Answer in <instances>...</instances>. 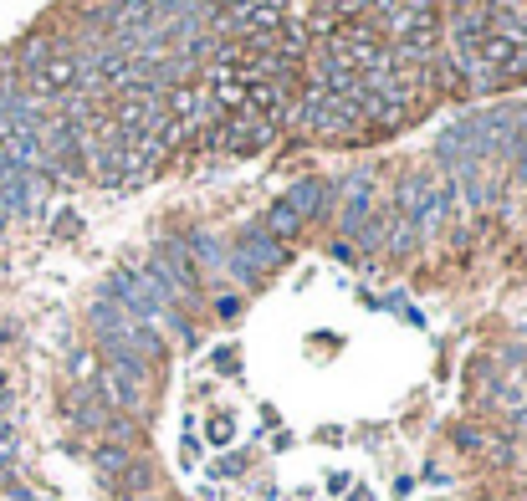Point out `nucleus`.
<instances>
[{
	"mask_svg": "<svg viewBox=\"0 0 527 501\" xmlns=\"http://www.w3.org/2000/svg\"><path fill=\"white\" fill-rule=\"evenodd\" d=\"M47 57H52V41H47V36H31L26 47H21V72L31 77V72H36L41 62H47Z\"/></svg>",
	"mask_w": 527,
	"mask_h": 501,
	"instance_id": "nucleus-16",
	"label": "nucleus"
},
{
	"mask_svg": "<svg viewBox=\"0 0 527 501\" xmlns=\"http://www.w3.org/2000/svg\"><path fill=\"white\" fill-rule=\"evenodd\" d=\"M118 481H123V496H134V491H144V486H149L154 476H149V466H139V461H134V466H128V471H123Z\"/></svg>",
	"mask_w": 527,
	"mask_h": 501,
	"instance_id": "nucleus-17",
	"label": "nucleus"
},
{
	"mask_svg": "<svg viewBox=\"0 0 527 501\" xmlns=\"http://www.w3.org/2000/svg\"><path fill=\"white\" fill-rule=\"evenodd\" d=\"M231 430H236V425H231L226 415H215V420L205 425V440H210V445H226V440H231Z\"/></svg>",
	"mask_w": 527,
	"mask_h": 501,
	"instance_id": "nucleus-19",
	"label": "nucleus"
},
{
	"mask_svg": "<svg viewBox=\"0 0 527 501\" xmlns=\"http://www.w3.org/2000/svg\"><path fill=\"white\" fill-rule=\"evenodd\" d=\"M333 195H343V210H338V225L348 236L359 231V225L374 215V174L369 169H359L354 179H343V185H328Z\"/></svg>",
	"mask_w": 527,
	"mask_h": 501,
	"instance_id": "nucleus-5",
	"label": "nucleus"
},
{
	"mask_svg": "<svg viewBox=\"0 0 527 501\" xmlns=\"http://www.w3.org/2000/svg\"><path fill=\"white\" fill-rule=\"evenodd\" d=\"M16 450H21V440H16V430L0 420V466H11L16 461Z\"/></svg>",
	"mask_w": 527,
	"mask_h": 501,
	"instance_id": "nucleus-18",
	"label": "nucleus"
},
{
	"mask_svg": "<svg viewBox=\"0 0 527 501\" xmlns=\"http://www.w3.org/2000/svg\"><path fill=\"white\" fill-rule=\"evenodd\" d=\"M415 246H420V236H415V225H410L405 215H394V210H389V231H384V251H389V256H410Z\"/></svg>",
	"mask_w": 527,
	"mask_h": 501,
	"instance_id": "nucleus-13",
	"label": "nucleus"
},
{
	"mask_svg": "<svg viewBox=\"0 0 527 501\" xmlns=\"http://www.w3.org/2000/svg\"><path fill=\"white\" fill-rule=\"evenodd\" d=\"M11 404V384H6V374H0V409Z\"/></svg>",
	"mask_w": 527,
	"mask_h": 501,
	"instance_id": "nucleus-25",
	"label": "nucleus"
},
{
	"mask_svg": "<svg viewBox=\"0 0 527 501\" xmlns=\"http://www.w3.org/2000/svg\"><path fill=\"white\" fill-rule=\"evenodd\" d=\"M302 225H307V220H302L287 200H277V205L267 210V220H261V231H267L272 241H287V236H297V231H302Z\"/></svg>",
	"mask_w": 527,
	"mask_h": 501,
	"instance_id": "nucleus-12",
	"label": "nucleus"
},
{
	"mask_svg": "<svg viewBox=\"0 0 527 501\" xmlns=\"http://www.w3.org/2000/svg\"><path fill=\"white\" fill-rule=\"evenodd\" d=\"M446 185H441V179H435V174H405L400 179V185H394V200H389V210L394 215H405V220H415L435 195H441Z\"/></svg>",
	"mask_w": 527,
	"mask_h": 501,
	"instance_id": "nucleus-9",
	"label": "nucleus"
},
{
	"mask_svg": "<svg viewBox=\"0 0 527 501\" xmlns=\"http://www.w3.org/2000/svg\"><path fill=\"white\" fill-rule=\"evenodd\" d=\"M77 231H82V220H77L72 210H62V215H57V236H77Z\"/></svg>",
	"mask_w": 527,
	"mask_h": 501,
	"instance_id": "nucleus-22",
	"label": "nucleus"
},
{
	"mask_svg": "<svg viewBox=\"0 0 527 501\" xmlns=\"http://www.w3.org/2000/svg\"><path fill=\"white\" fill-rule=\"evenodd\" d=\"M517 338H522V348H527V323H517Z\"/></svg>",
	"mask_w": 527,
	"mask_h": 501,
	"instance_id": "nucleus-27",
	"label": "nucleus"
},
{
	"mask_svg": "<svg viewBox=\"0 0 527 501\" xmlns=\"http://www.w3.org/2000/svg\"><path fill=\"white\" fill-rule=\"evenodd\" d=\"M180 455H185V466H195V461H200V440H195V435H185V445H180Z\"/></svg>",
	"mask_w": 527,
	"mask_h": 501,
	"instance_id": "nucleus-23",
	"label": "nucleus"
},
{
	"mask_svg": "<svg viewBox=\"0 0 527 501\" xmlns=\"http://www.w3.org/2000/svg\"><path fill=\"white\" fill-rule=\"evenodd\" d=\"M67 415H72V425H82V430H108L113 409H108V399L98 394V384H72V389H67Z\"/></svg>",
	"mask_w": 527,
	"mask_h": 501,
	"instance_id": "nucleus-8",
	"label": "nucleus"
},
{
	"mask_svg": "<svg viewBox=\"0 0 527 501\" xmlns=\"http://www.w3.org/2000/svg\"><path fill=\"white\" fill-rule=\"evenodd\" d=\"M67 369H72V384H98V369H103V358H98V348H77Z\"/></svg>",
	"mask_w": 527,
	"mask_h": 501,
	"instance_id": "nucleus-15",
	"label": "nucleus"
},
{
	"mask_svg": "<svg viewBox=\"0 0 527 501\" xmlns=\"http://www.w3.org/2000/svg\"><path fill=\"white\" fill-rule=\"evenodd\" d=\"M307 87H323V93H333V98H364L359 93V72L348 67L338 52H323V57L307 62Z\"/></svg>",
	"mask_w": 527,
	"mask_h": 501,
	"instance_id": "nucleus-6",
	"label": "nucleus"
},
{
	"mask_svg": "<svg viewBox=\"0 0 527 501\" xmlns=\"http://www.w3.org/2000/svg\"><path fill=\"white\" fill-rule=\"evenodd\" d=\"M31 93L36 98H67V93H77V52H52L47 62H41L36 72H31Z\"/></svg>",
	"mask_w": 527,
	"mask_h": 501,
	"instance_id": "nucleus-7",
	"label": "nucleus"
},
{
	"mask_svg": "<svg viewBox=\"0 0 527 501\" xmlns=\"http://www.w3.org/2000/svg\"><path fill=\"white\" fill-rule=\"evenodd\" d=\"M210 471H215V476H241V471H246V461H241V455H221V461H215Z\"/></svg>",
	"mask_w": 527,
	"mask_h": 501,
	"instance_id": "nucleus-20",
	"label": "nucleus"
},
{
	"mask_svg": "<svg viewBox=\"0 0 527 501\" xmlns=\"http://www.w3.org/2000/svg\"><path fill=\"white\" fill-rule=\"evenodd\" d=\"M282 200H287V205H292L302 220H313V215H323V210L333 205V195H328V185H323V179H297V185H292Z\"/></svg>",
	"mask_w": 527,
	"mask_h": 501,
	"instance_id": "nucleus-11",
	"label": "nucleus"
},
{
	"mask_svg": "<svg viewBox=\"0 0 527 501\" xmlns=\"http://www.w3.org/2000/svg\"><path fill=\"white\" fill-rule=\"evenodd\" d=\"M215 312H221V317H236V312H241V297H221V302H215Z\"/></svg>",
	"mask_w": 527,
	"mask_h": 501,
	"instance_id": "nucleus-24",
	"label": "nucleus"
},
{
	"mask_svg": "<svg viewBox=\"0 0 527 501\" xmlns=\"http://www.w3.org/2000/svg\"><path fill=\"white\" fill-rule=\"evenodd\" d=\"M282 261H287V246L272 241L261 225H246V231L236 236V246L226 251V271H231L241 287H261V277H267V271H277Z\"/></svg>",
	"mask_w": 527,
	"mask_h": 501,
	"instance_id": "nucleus-3",
	"label": "nucleus"
},
{
	"mask_svg": "<svg viewBox=\"0 0 527 501\" xmlns=\"http://www.w3.org/2000/svg\"><path fill=\"white\" fill-rule=\"evenodd\" d=\"M87 323H93V333H98V343H103V353H118V358H139V363H159V353H164V338H159V328H149V323H139L134 312H123L118 302H108L103 292H98V302L87 307Z\"/></svg>",
	"mask_w": 527,
	"mask_h": 501,
	"instance_id": "nucleus-1",
	"label": "nucleus"
},
{
	"mask_svg": "<svg viewBox=\"0 0 527 501\" xmlns=\"http://www.w3.org/2000/svg\"><path fill=\"white\" fill-rule=\"evenodd\" d=\"M410 93L405 87H384V93H364V123L369 128H400L410 118Z\"/></svg>",
	"mask_w": 527,
	"mask_h": 501,
	"instance_id": "nucleus-10",
	"label": "nucleus"
},
{
	"mask_svg": "<svg viewBox=\"0 0 527 501\" xmlns=\"http://www.w3.org/2000/svg\"><path fill=\"white\" fill-rule=\"evenodd\" d=\"M98 394L108 399V409H123V415H144L149 399H154V374H149V363H139V358H118V353H103Z\"/></svg>",
	"mask_w": 527,
	"mask_h": 501,
	"instance_id": "nucleus-2",
	"label": "nucleus"
},
{
	"mask_svg": "<svg viewBox=\"0 0 527 501\" xmlns=\"http://www.w3.org/2000/svg\"><path fill=\"white\" fill-rule=\"evenodd\" d=\"M343 501H369V491H364V486H354V491H348Z\"/></svg>",
	"mask_w": 527,
	"mask_h": 501,
	"instance_id": "nucleus-26",
	"label": "nucleus"
},
{
	"mask_svg": "<svg viewBox=\"0 0 527 501\" xmlns=\"http://www.w3.org/2000/svg\"><path fill=\"white\" fill-rule=\"evenodd\" d=\"M456 445H461V450H481V445H487V435L471 430V425H461V430H456Z\"/></svg>",
	"mask_w": 527,
	"mask_h": 501,
	"instance_id": "nucleus-21",
	"label": "nucleus"
},
{
	"mask_svg": "<svg viewBox=\"0 0 527 501\" xmlns=\"http://www.w3.org/2000/svg\"><path fill=\"white\" fill-rule=\"evenodd\" d=\"M93 466H98L103 481H118L128 466H134V455H128V445H103V450L93 455Z\"/></svg>",
	"mask_w": 527,
	"mask_h": 501,
	"instance_id": "nucleus-14",
	"label": "nucleus"
},
{
	"mask_svg": "<svg viewBox=\"0 0 527 501\" xmlns=\"http://www.w3.org/2000/svg\"><path fill=\"white\" fill-rule=\"evenodd\" d=\"M144 266L159 277V287L169 292V302H195V297H200V271H195L185 241H159Z\"/></svg>",
	"mask_w": 527,
	"mask_h": 501,
	"instance_id": "nucleus-4",
	"label": "nucleus"
}]
</instances>
